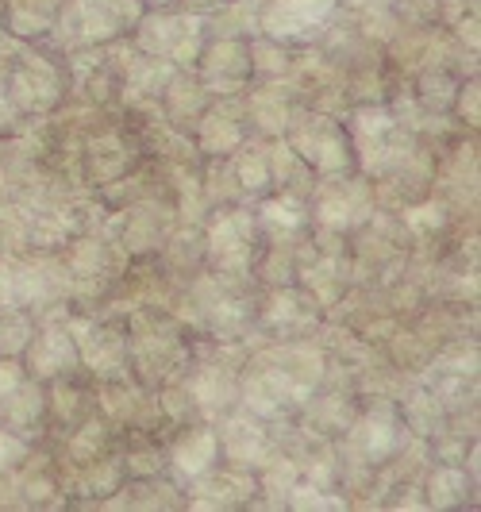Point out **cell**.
Segmentation results:
<instances>
[{"label":"cell","mask_w":481,"mask_h":512,"mask_svg":"<svg viewBox=\"0 0 481 512\" xmlns=\"http://www.w3.org/2000/svg\"><path fill=\"white\" fill-rule=\"evenodd\" d=\"M355 147L370 170H397L408 162L405 128L381 108H362L355 116Z\"/></svg>","instance_id":"6da1fadb"},{"label":"cell","mask_w":481,"mask_h":512,"mask_svg":"<svg viewBox=\"0 0 481 512\" xmlns=\"http://www.w3.org/2000/svg\"><path fill=\"white\" fill-rule=\"evenodd\" d=\"M135 12L127 8V0H74L62 12V31L74 43H101L112 39Z\"/></svg>","instance_id":"7a4b0ae2"},{"label":"cell","mask_w":481,"mask_h":512,"mask_svg":"<svg viewBox=\"0 0 481 512\" xmlns=\"http://www.w3.org/2000/svg\"><path fill=\"white\" fill-rule=\"evenodd\" d=\"M293 143H297L301 158H308V162H312L316 170H324V174H339V170L347 166V154H351L343 128L324 120V116L301 120L297 131H293Z\"/></svg>","instance_id":"3957f363"},{"label":"cell","mask_w":481,"mask_h":512,"mask_svg":"<svg viewBox=\"0 0 481 512\" xmlns=\"http://www.w3.org/2000/svg\"><path fill=\"white\" fill-rule=\"evenodd\" d=\"M8 89H12L8 97H12L16 108H51L58 101L62 81H58V70L47 58H24V66L12 74Z\"/></svg>","instance_id":"277c9868"},{"label":"cell","mask_w":481,"mask_h":512,"mask_svg":"<svg viewBox=\"0 0 481 512\" xmlns=\"http://www.w3.org/2000/svg\"><path fill=\"white\" fill-rule=\"evenodd\" d=\"M212 255L220 266H243L254 251V224L247 212H224L208 231Z\"/></svg>","instance_id":"5b68a950"},{"label":"cell","mask_w":481,"mask_h":512,"mask_svg":"<svg viewBox=\"0 0 481 512\" xmlns=\"http://www.w3.org/2000/svg\"><path fill=\"white\" fill-rule=\"evenodd\" d=\"M370 212V189L362 181H335L320 193V220L328 228H351Z\"/></svg>","instance_id":"8992f818"},{"label":"cell","mask_w":481,"mask_h":512,"mask_svg":"<svg viewBox=\"0 0 481 512\" xmlns=\"http://www.w3.org/2000/svg\"><path fill=\"white\" fill-rule=\"evenodd\" d=\"M335 0H274L262 16V27L281 39V35H301L312 24H320L324 16L331 12Z\"/></svg>","instance_id":"52a82bcc"},{"label":"cell","mask_w":481,"mask_h":512,"mask_svg":"<svg viewBox=\"0 0 481 512\" xmlns=\"http://www.w3.org/2000/svg\"><path fill=\"white\" fill-rule=\"evenodd\" d=\"M74 335H77L74 339L77 359H85L93 370H101V374H116V370L127 362V343L116 332H108V328H93V324H77Z\"/></svg>","instance_id":"ba28073f"},{"label":"cell","mask_w":481,"mask_h":512,"mask_svg":"<svg viewBox=\"0 0 481 512\" xmlns=\"http://www.w3.org/2000/svg\"><path fill=\"white\" fill-rule=\"evenodd\" d=\"M77 362V347H74V335L66 328H51L43 332L31 347H27V366L35 378H54L62 370H70Z\"/></svg>","instance_id":"9c48e42d"},{"label":"cell","mask_w":481,"mask_h":512,"mask_svg":"<svg viewBox=\"0 0 481 512\" xmlns=\"http://www.w3.org/2000/svg\"><path fill=\"white\" fill-rule=\"evenodd\" d=\"M139 43L151 54H174V58H185V47L193 51L197 43V20H174V16H151L143 24V35Z\"/></svg>","instance_id":"30bf717a"},{"label":"cell","mask_w":481,"mask_h":512,"mask_svg":"<svg viewBox=\"0 0 481 512\" xmlns=\"http://www.w3.org/2000/svg\"><path fill=\"white\" fill-rule=\"evenodd\" d=\"M251 51L243 47V43H235V39H224V43H216L208 58H204V74L212 77V81H220V89L224 85H243L247 74H251Z\"/></svg>","instance_id":"8fae6325"},{"label":"cell","mask_w":481,"mask_h":512,"mask_svg":"<svg viewBox=\"0 0 481 512\" xmlns=\"http://www.w3.org/2000/svg\"><path fill=\"white\" fill-rule=\"evenodd\" d=\"M216 451H220V439H216V432H189V436L181 439L178 451H174V462H178L181 474L201 478V474H208V470H212Z\"/></svg>","instance_id":"7c38bea8"},{"label":"cell","mask_w":481,"mask_h":512,"mask_svg":"<svg viewBox=\"0 0 481 512\" xmlns=\"http://www.w3.org/2000/svg\"><path fill=\"white\" fill-rule=\"evenodd\" d=\"M216 439H220V447H224V455L231 462H258L262 451H266V439H262V432L254 428L251 420H231L224 428V436Z\"/></svg>","instance_id":"4fadbf2b"},{"label":"cell","mask_w":481,"mask_h":512,"mask_svg":"<svg viewBox=\"0 0 481 512\" xmlns=\"http://www.w3.org/2000/svg\"><path fill=\"white\" fill-rule=\"evenodd\" d=\"M58 16V0H8V24L16 35H39Z\"/></svg>","instance_id":"5bb4252c"},{"label":"cell","mask_w":481,"mask_h":512,"mask_svg":"<svg viewBox=\"0 0 481 512\" xmlns=\"http://www.w3.org/2000/svg\"><path fill=\"white\" fill-rule=\"evenodd\" d=\"M39 409H43V397H39L35 385L16 382L0 397V416H4L8 424H31V420L39 416Z\"/></svg>","instance_id":"9a60e30c"},{"label":"cell","mask_w":481,"mask_h":512,"mask_svg":"<svg viewBox=\"0 0 481 512\" xmlns=\"http://www.w3.org/2000/svg\"><path fill=\"white\" fill-rule=\"evenodd\" d=\"M362 443H366V455H370V459H385V455L397 447V424H393L389 409H378L366 416V424H362Z\"/></svg>","instance_id":"2e32d148"},{"label":"cell","mask_w":481,"mask_h":512,"mask_svg":"<svg viewBox=\"0 0 481 512\" xmlns=\"http://www.w3.org/2000/svg\"><path fill=\"white\" fill-rule=\"evenodd\" d=\"M193 393H197V401L204 409H224L235 397V385H231V378H220V370H204L193 382Z\"/></svg>","instance_id":"e0dca14e"},{"label":"cell","mask_w":481,"mask_h":512,"mask_svg":"<svg viewBox=\"0 0 481 512\" xmlns=\"http://www.w3.org/2000/svg\"><path fill=\"white\" fill-rule=\"evenodd\" d=\"M235 174H239V185H247L251 193L266 189V181H270V154L262 151V147L243 151L239 154V162H235Z\"/></svg>","instance_id":"ac0fdd59"},{"label":"cell","mask_w":481,"mask_h":512,"mask_svg":"<svg viewBox=\"0 0 481 512\" xmlns=\"http://www.w3.org/2000/svg\"><path fill=\"white\" fill-rule=\"evenodd\" d=\"M201 139L212 154H228L231 147H239V139H243V135H239V128L231 124L228 116L212 112V116H208V124L201 128Z\"/></svg>","instance_id":"d6986e66"},{"label":"cell","mask_w":481,"mask_h":512,"mask_svg":"<svg viewBox=\"0 0 481 512\" xmlns=\"http://www.w3.org/2000/svg\"><path fill=\"white\" fill-rule=\"evenodd\" d=\"M262 216H266L274 228H301L304 205L293 197V193H285V197H278V201H270V205L262 208Z\"/></svg>","instance_id":"ffe728a7"},{"label":"cell","mask_w":481,"mask_h":512,"mask_svg":"<svg viewBox=\"0 0 481 512\" xmlns=\"http://www.w3.org/2000/svg\"><path fill=\"white\" fill-rule=\"evenodd\" d=\"M462 493H466V478L458 470H435V478H431V501L435 505H451Z\"/></svg>","instance_id":"44dd1931"},{"label":"cell","mask_w":481,"mask_h":512,"mask_svg":"<svg viewBox=\"0 0 481 512\" xmlns=\"http://www.w3.org/2000/svg\"><path fill=\"white\" fill-rule=\"evenodd\" d=\"M297 509H339L343 497H320V489H289Z\"/></svg>","instance_id":"7402d4cb"},{"label":"cell","mask_w":481,"mask_h":512,"mask_svg":"<svg viewBox=\"0 0 481 512\" xmlns=\"http://www.w3.org/2000/svg\"><path fill=\"white\" fill-rule=\"evenodd\" d=\"M20 455H24V443H20V439H12L8 432H0V470H4V466H12Z\"/></svg>","instance_id":"603a6c76"},{"label":"cell","mask_w":481,"mask_h":512,"mask_svg":"<svg viewBox=\"0 0 481 512\" xmlns=\"http://www.w3.org/2000/svg\"><path fill=\"white\" fill-rule=\"evenodd\" d=\"M16 382H20V366H16V362H0V397Z\"/></svg>","instance_id":"cb8c5ba5"},{"label":"cell","mask_w":481,"mask_h":512,"mask_svg":"<svg viewBox=\"0 0 481 512\" xmlns=\"http://www.w3.org/2000/svg\"><path fill=\"white\" fill-rule=\"evenodd\" d=\"M12 120H16V104L8 97V89H0V131L12 128Z\"/></svg>","instance_id":"d4e9b609"},{"label":"cell","mask_w":481,"mask_h":512,"mask_svg":"<svg viewBox=\"0 0 481 512\" xmlns=\"http://www.w3.org/2000/svg\"><path fill=\"white\" fill-rule=\"evenodd\" d=\"M151 4H170V0H151Z\"/></svg>","instance_id":"484cf974"}]
</instances>
